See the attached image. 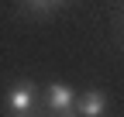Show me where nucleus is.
<instances>
[{
  "label": "nucleus",
  "instance_id": "f257e3e1",
  "mask_svg": "<svg viewBox=\"0 0 124 117\" xmlns=\"http://www.w3.org/2000/svg\"><path fill=\"white\" fill-rule=\"evenodd\" d=\"M7 107L10 114H17V117H28L31 110H35V83H14L10 86V93H7Z\"/></svg>",
  "mask_w": 124,
  "mask_h": 117
},
{
  "label": "nucleus",
  "instance_id": "f03ea898",
  "mask_svg": "<svg viewBox=\"0 0 124 117\" xmlns=\"http://www.w3.org/2000/svg\"><path fill=\"white\" fill-rule=\"evenodd\" d=\"M45 100H48V107L62 117L76 114V93L69 90L66 83H48V90H45Z\"/></svg>",
  "mask_w": 124,
  "mask_h": 117
},
{
  "label": "nucleus",
  "instance_id": "7ed1b4c3",
  "mask_svg": "<svg viewBox=\"0 0 124 117\" xmlns=\"http://www.w3.org/2000/svg\"><path fill=\"white\" fill-rule=\"evenodd\" d=\"M76 110H79L83 117H103L107 114V96L100 90H86L79 96V103H76Z\"/></svg>",
  "mask_w": 124,
  "mask_h": 117
},
{
  "label": "nucleus",
  "instance_id": "20e7f679",
  "mask_svg": "<svg viewBox=\"0 0 124 117\" xmlns=\"http://www.w3.org/2000/svg\"><path fill=\"white\" fill-rule=\"evenodd\" d=\"M28 4L35 7V10H48V7H52V0H28Z\"/></svg>",
  "mask_w": 124,
  "mask_h": 117
}]
</instances>
